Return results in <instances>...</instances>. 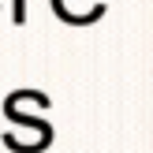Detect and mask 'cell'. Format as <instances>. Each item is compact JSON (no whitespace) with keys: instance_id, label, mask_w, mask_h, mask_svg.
<instances>
[{"instance_id":"6da1fadb","label":"cell","mask_w":153,"mask_h":153,"mask_svg":"<svg viewBox=\"0 0 153 153\" xmlns=\"http://www.w3.org/2000/svg\"><path fill=\"white\" fill-rule=\"evenodd\" d=\"M41 97H45L41 90H15V94L4 101V120H7L4 146L11 153H41V149H49L52 127L45 123L41 116L30 112V105L41 101Z\"/></svg>"},{"instance_id":"7a4b0ae2","label":"cell","mask_w":153,"mask_h":153,"mask_svg":"<svg viewBox=\"0 0 153 153\" xmlns=\"http://www.w3.org/2000/svg\"><path fill=\"white\" fill-rule=\"evenodd\" d=\"M56 19L71 22V26H86V22H97L105 15V0H49Z\"/></svg>"},{"instance_id":"3957f363","label":"cell","mask_w":153,"mask_h":153,"mask_svg":"<svg viewBox=\"0 0 153 153\" xmlns=\"http://www.w3.org/2000/svg\"><path fill=\"white\" fill-rule=\"evenodd\" d=\"M11 15H15V22H26V0H15V4H11Z\"/></svg>"}]
</instances>
